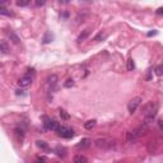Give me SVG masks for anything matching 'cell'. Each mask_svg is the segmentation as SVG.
Wrapping results in <instances>:
<instances>
[{"mask_svg":"<svg viewBox=\"0 0 163 163\" xmlns=\"http://www.w3.org/2000/svg\"><path fill=\"white\" fill-rule=\"evenodd\" d=\"M157 111H158V106L154 102L146 105V107L144 108V117H145L148 124L154 120V117H156V115H157Z\"/></svg>","mask_w":163,"mask_h":163,"instance_id":"obj_1","label":"cell"},{"mask_svg":"<svg viewBox=\"0 0 163 163\" xmlns=\"http://www.w3.org/2000/svg\"><path fill=\"white\" fill-rule=\"evenodd\" d=\"M144 130H145V127H139V129H136V130H134V131H130V133H127V142L129 143H136L138 140H139V138L142 136V134H144Z\"/></svg>","mask_w":163,"mask_h":163,"instance_id":"obj_3","label":"cell"},{"mask_svg":"<svg viewBox=\"0 0 163 163\" xmlns=\"http://www.w3.org/2000/svg\"><path fill=\"white\" fill-rule=\"evenodd\" d=\"M89 145H91V140L87 139V138H85V139H82V140H80L79 144L77 145V148H79V149H80V148H82V149H84V148H88Z\"/></svg>","mask_w":163,"mask_h":163,"instance_id":"obj_10","label":"cell"},{"mask_svg":"<svg viewBox=\"0 0 163 163\" xmlns=\"http://www.w3.org/2000/svg\"><path fill=\"white\" fill-rule=\"evenodd\" d=\"M43 125H45V127L47 130H54V131H56L59 127V122H56L55 120H52V119H47V117H45Z\"/></svg>","mask_w":163,"mask_h":163,"instance_id":"obj_7","label":"cell"},{"mask_svg":"<svg viewBox=\"0 0 163 163\" xmlns=\"http://www.w3.org/2000/svg\"><path fill=\"white\" fill-rule=\"evenodd\" d=\"M158 126H159V129H162V121L161 120L158 121Z\"/></svg>","mask_w":163,"mask_h":163,"instance_id":"obj_26","label":"cell"},{"mask_svg":"<svg viewBox=\"0 0 163 163\" xmlns=\"http://www.w3.org/2000/svg\"><path fill=\"white\" fill-rule=\"evenodd\" d=\"M163 13V8H158V9H157V14H162Z\"/></svg>","mask_w":163,"mask_h":163,"instance_id":"obj_24","label":"cell"},{"mask_svg":"<svg viewBox=\"0 0 163 163\" xmlns=\"http://www.w3.org/2000/svg\"><path fill=\"white\" fill-rule=\"evenodd\" d=\"M55 163H59V162H55Z\"/></svg>","mask_w":163,"mask_h":163,"instance_id":"obj_27","label":"cell"},{"mask_svg":"<svg viewBox=\"0 0 163 163\" xmlns=\"http://www.w3.org/2000/svg\"><path fill=\"white\" fill-rule=\"evenodd\" d=\"M88 34H89V29H85V31H83V33H80L79 34V37H78V42H82V41H84L88 37Z\"/></svg>","mask_w":163,"mask_h":163,"instance_id":"obj_14","label":"cell"},{"mask_svg":"<svg viewBox=\"0 0 163 163\" xmlns=\"http://www.w3.org/2000/svg\"><path fill=\"white\" fill-rule=\"evenodd\" d=\"M106 37V33H102V32H99L98 34H97L96 37H94V41H99V40H103Z\"/></svg>","mask_w":163,"mask_h":163,"instance_id":"obj_20","label":"cell"},{"mask_svg":"<svg viewBox=\"0 0 163 163\" xmlns=\"http://www.w3.org/2000/svg\"><path fill=\"white\" fill-rule=\"evenodd\" d=\"M134 68H135L134 60H133V59H129V60H127V65H126V69L129 70V72H131V70H134Z\"/></svg>","mask_w":163,"mask_h":163,"instance_id":"obj_15","label":"cell"},{"mask_svg":"<svg viewBox=\"0 0 163 163\" xmlns=\"http://www.w3.org/2000/svg\"><path fill=\"white\" fill-rule=\"evenodd\" d=\"M140 103H142V97H135V98H133L131 101L129 102V105H127V111H129L130 113H134L135 111H136V108L139 107Z\"/></svg>","mask_w":163,"mask_h":163,"instance_id":"obj_6","label":"cell"},{"mask_svg":"<svg viewBox=\"0 0 163 163\" xmlns=\"http://www.w3.org/2000/svg\"><path fill=\"white\" fill-rule=\"evenodd\" d=\"M59 112H60L61 119H64V120H69V117H70V116H69V113H68L65 110H61V108H60V110H59Z\"/></svg>","mask_w":163,"mask_h":163,"instance_id":"obj_16","label":"cell"},{"mask_svg":"<svg viewBox=\"0 0 163 163\" xmlns=\"http://www.w3.org/2000/svg\"><path fill=\"white\" fill-rule=\"evenodd\" d=\"M74 85V79H68L66 82L64 83V87L65 88H70V87Z\"/></svg>","mask_w":163,"mask_h":163,"instance_id":"obj_19","label":"cell"},{"mask_svg":"<svg viewBox=\"0 0 163 163\" xmlns=\"http://www.w3.org/2000/svg\"><path fill=\"white\" fill-rule=\"evenodd\" d=\"M17 5L18 7H27V5H29V1H17Z\"/></svg>","mask_w":163,"mask_h":163,"instance_id":"obj_22","label":"cell"},{"mask_svg":"<svg viewBox=\"0 0 163 163\" xmlns=\"http://www.w3.org/2000/svg\"><path fill=\"white\" fill-rule=\"evenodd\" d=\"M96 145L98 146L99 149H105V150H107V149H111L113 145H115V142L111 139H107V138H102V139H97L96 142Z\"/></svg>","mask_w":163,"mask_h":163,"instance_id":"obj_4","label":"cell"},{"mask_svg":"<svg viewBox=\"0 0 163 163\" xmlns=\"http://www.w3.org/2000/svg\"><path fill=\"white\" fill-rule=\"evenodd\" d=\"M46 1H36V5L37 7H42V5H45Z\"/></svg>","mask_w":163,"mask_h":163,"instance_id":"obj_23","label":"cell"},{"mask_svg":"<svg viewBox=\"0 0 163 163\" xmlns=\"http://www.w3.org/2000/svg\"><path fill=\"white\" fill-rule=\"evenodd\" d=\"M56 84H58V75H55V74L50 75V77L47 78V80H46V85H47L51 91L55 88Z\"/></svg>","mask_w":163,"mask_h":163,"instance_id":"obj_8","label":"cell"},{"mask_svg":"<svg viewBox=\"0 0 163 163\" xmlns=\"http://www.w3.org/2000/svg\"><path fill=\"white\" fill-rule=\"evenodd\" d=\"M73 163H87V158L84 156H82V154H78V156H75L73 158Z\"/></svg>","mask_w":163,"mask_h":163,"instance_id":"obj_11","label":"cell"},{"mask_svg":"<svg viewBox=\"0 0 163 163\" xmlns=\"http://www.w3.org/2000/svg\"><path fill=\"white\" fill-rule=\"evenodd\" d=\"M37 146H38V148H42V149H48V145L47 144H46L45 142H41V140H37Z\"/></svg>","mask_w":163,"mask_h":163,"instance_id":"obj_17","label":"cell"},{"mask_svg":"<svg viewBox=\"0 0 163 163\" xmlns=\"http://www.w3.org/2000/svg\"><path fill=\"white\" fill-rule=\"evenodd\" d=\"M0 52L1 54L9 52V45H8V42L4 40H0Z\"/></svg>","mask_w":163,"mask_h":163,"instance_id":"obj_9","label":"cell"},{"mask_svg":"<svg viewBox=\"0 0 163 163\" xmlns=\"http://www.w3.org/2000/svg\"><path fill=\"white\" fill-rule=\"evenodd\" d=\"M0 15H7V17H10V15H13V12H10L9 9L4 8V5H0Z\"/></svg>","mask_w":163,"mask_h":163,"instance_id":"obj_12","label":"cell"},{"mask_svg":"<svg viewBox=\"0 0 163 163\" xmlns=\"http://www.w3.org/2000/svg\"><path fill=\"white\" fill-rule=\"evenodd\" d=\"M94 126H96V120H89V121H87L85 124H84V127H85L87 130L93 129Z\"/></svg>","mask_w":163,"mask_h":163,"instance_id":"obj_13","label":"cell"},{"mask_svg":"<svg viewBox=\"0 0 163 163\" xmlns=\"http://www.w3.org/2000/svg\"><path fill=\"white\" fill-rule=\"evenodd\" d=\"M156 74L158 75V77H161L162 75V65H158V66L156 68Z\"/></svg>","mask_w":163,"mask_h":163,"instance_id":"obj_21","label":"cell"},{"mask_svg":"<svg viewBox=\"0 0 163 163\" xmlns=\"http://www.w3.org/2000/svg\"><path fill=\"white\" fill-rule=\"evenodd\" d=\"M32 82H33V77L29 74H26L18 80V85H19L21 88H28L32 84Z\"/></svg>","mask_w":163,"mask_h":163,"instance_id":"obj_5","label":"cell"},{"mask_svg":"<svg viewBox=\"0 0 163 163\" xmlns=\"http://www.w3.org/2000/svg\"><path fill=\"white\" fill-rule=\"evenodd\" d=\"M8 36H9L10 38H13V42H14V43H18V42H19V38H18V37L15 36L13 32H8Z\"/></svg>","mask_w":163,"mask_h":163,"instance_id":"obj_18","label":"cell"},{"mask_svg":"<svg viewBox=\"0 0 163 163\" xmlns=\"http://www.w3.org/2000/svg\"><path fill=\"white\" fill-rule=\"evenodd\" d=\"M154 34H157V32H156V31H153V32H149V33H148V36L150 37V36H154Z\"/></svg>","mask_w":163,"mask_h":163,"instance_id":"obj_25","label":"cell"},{"mask_svg":"<svg viewBox=\"0 0 163 163\" xmlns=\"http://www.w3.org/2000/svg\"><path fill=\"white\" fill-rule=\"evenodd\" d=\"M56 133H58L59 136L65 138V139H70V138L74 136V130L69 126H61V125H59Z\"/></svg>","mask_w":163,"mask_h":163,"instance_id":"obj_2","label":"cell"}]
</instances>
